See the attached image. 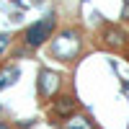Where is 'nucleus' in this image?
<instances>
[{"label":"nucleus","mask_w":129,"mask_h":129,"mask_svg":"<svg viewBox=\"0 0 129 129\" xmlns=\"http://www.w3.org/2000/svg\"><path fill=\"white\" fill-rule=\"evenodd\" d=\"M83 44H85V39H83V31L78 26H62L54 31V36L49 39L47 47H49L52 59H57L62 64H72L83 54Z\"/></svg>","instance_id":"f257e3e1"},{"label":"nucleus","mask_w":129,"mask_h":129,"mask_svg":"<svg viewBox=\"0 0 129 129\" xmlns=\"http://www.w3.org/2000/svg\"><path fill=\"white\" fill-rule=\"evenodd\" d=\"M54 31H57V16L47 13L44 18H39L36 23L26 26V31L21 34V41H23V47H28V49H39V47L49 44V39L54 36Z\"/></svg>","instance_id":"f03ea898"},{"label":"nucleus","mask_w":129,"mask_h":129,"mask_svg":"<svg viewBox=\"0 0 129 129\" xmlns=\"http://www.w3.org/2000/svg\"><path fill=\"white\" fill-rule=\"evenodd\" d=\"M62 83H64L62 72L52 70V67H39V72H36V95H39V101L49 103L62 90Z\"/></svg>","instance_id":"7ed1b4c3"},{"label":"nucleus","mask_w":129,"mask_h":129,"mask_svg":"<svg viewBox=\"0 0 129 129\" xmlns=\"http://www.w3.org/2000/svg\"><path fill=\"white\" fill-rule=\"evenodd\" d=\"M98 39H101V44L106 49H114V52L129 47V34H126V28L119 26V23H103Z\"/></svg>","instance_id":"20e7f679"},{"label":"nucleus","mask_w":129,"mask_h":129,"mask_svg":"<svg viewBox=\"0 0 129 129\" xmlns=\"http://www.w3.org/2000/svg\"><path fill=\"white\" fill-rule=\"evenodd\" d=\"M78 98H75L72 93H57L54 98L49 101V116L54 121H64L67 116H72V114H78Z\"/></svg>","instance_id":"39448f33"},{"label":"nucleus","mask_w":129,"mask_h":129,"mask_svg":"<svg viewBox=\"0 0 129 129\" xmlns=\"http://www.w3.org/2000/svg\"><path fill=\"white\" fill-rule=\"evenodd\" d=\"M21 78V67L16 62H8V64H0V90H8L13 88Z\"/></svg>","instance_id":"423d86ee"},{"label":"nucleus","mask_w":129,"mask_h":129,"mask_svg":"<svg viewBox=\"0 0 129 129\" xmlns=\"http://www.w3.org/2000/svg\"><path fill=\"white\" fill-rule=\"evenodd\" d=\"M59 129H93V121L85 119L83 114H72L64 121H59Z\"/></svg>","instance_id":"0eeeda50"},{"label":"nucleus","mask_w":129,"mask_h":129,"mask_svg":"<svg viewBox=\"0 0 129 129\" xmlns=\"http://www.w3.org/2000/svg\"><path fill=\"white\" fill-rule=\"evenodd\" d=\"M10 44H13V34H8V31H3V34H0V59H3V57L8 54Z\"/></svg>","instance_id":"6e6552de"},{"label":"nucleus","mask_w":129,"mask_h":129,"mask_svg":"<svg viewBox=\"0 0 129 129\" xmlns=\"http://www.w3.org/2000/svg\"><path fill=\"white\" fill-rule=\"evenodd\" d=\"M31 126H34V119H21L16 124V129H31Z\"/></svg>","instance_id":"1a4fd4ad"},{"label":"nucleus","mask_w":129,"mask_h":129,"mask_svg":"<svg viewBox=\"0 0 129 129\" xmlns=\"http://www.w3.org/2000/svg\"><path fill=\"white\" fill-rule=\"evenodd\" d=\"M121 21L129 23V3H124V8H121Z\"/></svg>","instance_id":"9d476101"},{"label":"nucleus","mask_w":129,"mask_h":129,"mask_svg":"<svg viewBox=\"0 0 129 129\" xmlns=\"http://www.w3.org/2000/svg\"><path fill=\"white\" fill-rule=\"evenodd\" d=\"M0 129H16L13 124H8V121H3V119H0Z\"/></svg>","instance_id":"9b49d317"},{"label":"nucleus","mask_w":129,"mask_h":129,"mask_svg":"<svg viewBox=\"0 0 129 129\" xmlns=\"http://www.w3.org/2000/svg\"><path fill=\"white\" fill-rule=\"evenodd\" d=\"M124 3H129V0H124Z\"/></svg>","instance_id":"f8f14e48"},{"label":"nucleus","mask_w":129,"mask_h":129,"mask_svg":"<svg viewBox=\"0 0 129 129\" xmlns=\"http://www.w3.org/2000/svg\"><path fill=\"white\" fill-rule=\"evenodd\" d=\"M0 109H3V106H0Z\"/></svg>","instance_id":"ddd939ff"}]
</instances>
